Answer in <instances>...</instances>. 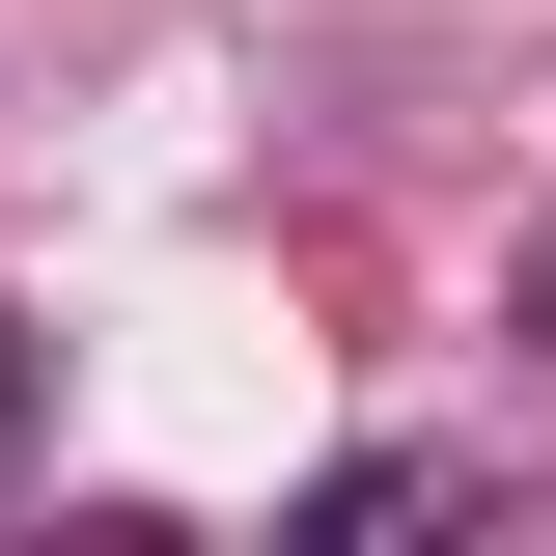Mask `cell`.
I'll use <instances>...</instances> for the list:
<instances>
[{
	"instance_id": "1",
	"label": "cell",
	"mask_w": 556,
	"mask_h": 556,
	"mask_svg": "<svg viewBox=\"0 0 556 556\" xmlns=\"http://www.w3.org/2000/svg\"><path fill=\"white\" fill-rule=\"evenodd\" d=\"M445 501H473V473H445V445H362V473L306 501V529H334V556H390V529H445Z\"/></svg>"
},
{
	"instance_id": "2",
	"label": "cell",
	"mask_w": 556,
	"mask_h": 556,
	"mask_svg": "<svg viewBox=\"0 0 556 556\" xmlns=\"http://www.w3.org/2000/svg\"><path fill=\"white\" fill-rule=\"evenodd\" d=\"M0 445H28V334H0Z\"/></svg>"
}]
</instances>
